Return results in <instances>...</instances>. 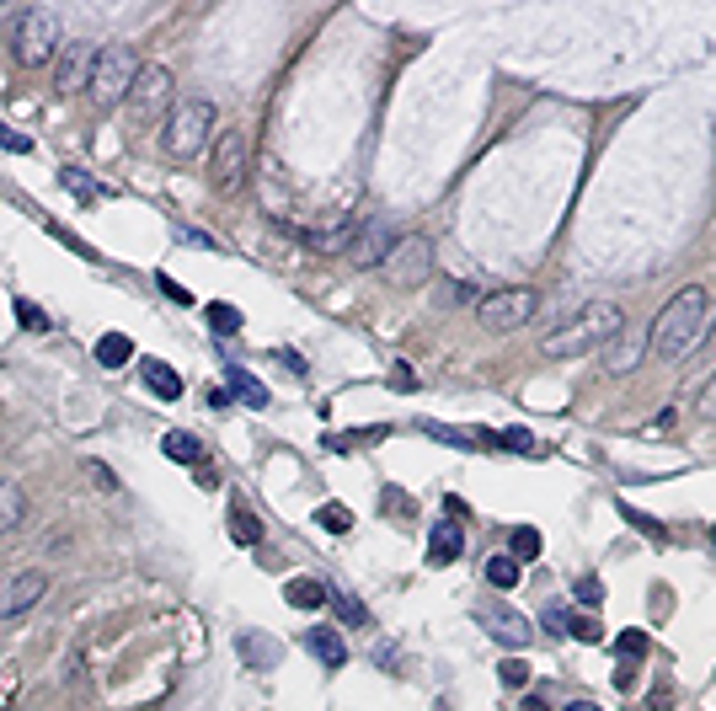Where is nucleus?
Returning <instances> with one entry per match:
<instances>
[{
  "mask_svg": "<svg viewBox=\"0 0 716 711\" xmlns=\"http://www.w3.org/2000/svg\"><path fill=\"white\" fill-rule=\"evenodd\" d=\"M567 637H578V642H599L604 631H599L594 615H572V621H567Z\"/></svg>",
  "mask_w": 716,
  "mask_h": 711,
  "instance_id": "34",
  "label": "nucleus"
},
{
  "mask_svg": "<svg viewBox=\"0 0 716 711\" xmlns=\"http://www.w3.org/2000/svg\"><path fill=\"white\" fill-rule=\"evenodd\" d=\"M161 455L177 460V466H198V460H204V444H198L193 434H182V428H171V434L161 439Z\"/></svg>",
  "mask_w": 716,
  "mask_h": 711,
  "instance_id": "19",
  "label": "nucleus"
},
{
  "mask_svg": "<svg viewBox=\"0 0 716 711\" xmlns=\"http://www.w3.org/2000/svg\"><path fill=\"white\" fill-rule=\"evenodd\" d=\"M284 599L294 610H321V605H332V589H326L321 578H289L284 583Z\"/></svg>",
  "mask_w": 716,
  "mask_h": 711,
  "instance_id": "18",
  "label": "nucleus"
},
{
  "mask_svg": "<svg viewBox=\"0 0 716 711\" xmlns=\"http://www.w3.org/2000/svg\"><path fill=\"white\" fill-rule=\"evenodd\" d=\"M519 573H524V567L513 562V556H492V562H487V583H492V589H513Z\"/></svg>",
  "mask_w": 716,
  "mask_h": 711,
  "instance_id": "29",
  "label": "nucleus"
},
{
  "mask_svg": "<svg viewBox=\"0 0 716 711\" xmlns=\"http://www.w3.org/2000/svg\"><path fill=\"white\" fill-rule=\"evenodd\" d=\"M497 679H503V685H524V679H529V663H524V658H503V663H497Z\"/></svg>",
  "mask_w": 716,
  "mask_h": 711,
  "instance_id": "37",
  "label": "nucleus"
},
{
  "mask_svg": "<svg viewBox=\"0 0 716 711\" xmlns=\"http://www.w3.org/2000/svg\"><path fill=\"white\" fill-rule=\"evenodd\" d=\"M316 524H321V530H332V535H348L353 530V514H348V503H321L316 508Z\"/></svg>",
  "mask_w": 716,
  "mask_h": 711,
  "instance_id": "28",
  "label": "nucleus"
},
{
  "mask_svg": "<svg viewBox=\"0 0 716 711\" xmlns=\"http://www.w3.org/2000/svg\"><path fill=\"white\" fill-rule=\"evenodd\" d=\"M497 444H503V450H513V455H535V434H529V428H503V434H497Z\"/></svg>",
  "mask_w": 716,
  "mask_h": 711,
  "instance_id": "32",
  "label": "nucleus"
},
{
  "mask_svg": "<svg viewBox=\"0 0 716 711\" xmlns=\"http://www.w3.org/2000/svg\"><path fill=\"white\" fill-rule=\"evenodd\" d=\"M59 182H65V188H70L75 198H81V204H91V198H102V188H97V182H91V177L81 172V166H59Z\"/></svg>",
  "mask_w": 716,
  "mask_h": 711,
  "instance_id": "26",
  "label": "nucleus"
},
{
  "mask_svg": "<svg viewBox=\"0 0 716 711\" xmlns=\"http://www.w3.org/2000/svg\"><path fill=\"white\" fill-rule=\"evenodd\" d=\"M647 647H652V642H647V631H642V626H626V631L615 637V653L626 658V663H642V658H647Z\"/></svg>",
  "mask_w": 716,
  "mask_h": 711,
  "instance_id": "25",
  "label": "nucleus"
},
{
  "mask_svg": "<svg viewBox=\"0 0 716 711\" xmlns=\"http://www.w3.org/2000/svg\"><path fill=\"white\" fill-rule=\"evenodd\" d=\"M139 380H145V391L155 401H177L182 396V375L166 359H145V364H139Z\"/></svg>",
  "mask_w": 716,
  "mask_h": 711,
  "instance_id": "16",
  "label": "nucleus"
},
{
  "mask_svg": "<svg viewBox=\"0 0 716 711\" xmlns=\"http://www.w3.org/2000/svg\"><path fill=\"white\" fill-rule=\"evenodd\" d=\"M620 332H626V311H620L615 300H588L572 321L546 332L540 353H546V359H578V353H594L604 343H615Z\"/></svg>",
  "mask_w": 716,
  "mask_h": 711,
  "instance_id": "2",
  "label": "nucleus"
},
{
  "mask_svg": "<svg viewBox=\"0 0 716 711\" xmlns=\"http://www.w3.org/2000/svg\"><path fill=\"white\" fill-rule=\"evenodd\" d=\"M695 412L706 417V423H716V369H711V380L695 391Z\"/></svg>",
  "mask_w": 716,
  "mask_h": 711,
  "instance_id": "33",
  "label": "nucleus"
},
{
  "mask_svg": "<svg viewBox=\"0 0 716 711\" xmlns=\"http://www.w3.org/2000/svg\"><path fill=\"white\" fill-rule=\"evenodd\" d=\"M385 508H391V514L401 508V519H407V514H412V498H407V492H401V498H396V487H385Z\"/></svg>",
  "mask_w": 716,
  "mask_h": 711,
  "instance_id": "42",
  "label": "nucleus"
},
{
  "mask_svg": "<svg viewBox=\"0 0 716 711\" xmlns=\"http://www.w3.org/2000/svg\"><path fill=\"white\" fill-rule=\"evenodd\" d=\"M631 679H636V663H620V669H615V690H631Z\"/></svg>",
  "mask_w": 716,
  "mask_h": 711,
  "instance_id": "44",
  "label": "nucleus"
},
{
  "mask_svg": "<svg viewBox=\"0 0 716 711\" xmlns=\"http://www.w3.org/2000/svg\"><path fill=\"white\" fill-rule=\"evenodd\" d=\"M236 647H241V658L252 663V669H278V658H284V647H278L268 631H246Z\"/></svg>",
  "mask_w": 716,
  "mask_h": 711,
  "instance_id": "17",
  "label": "nucleus"
},
{
  "mask_svg": "<svg viewBox=\"0 0 716 711\" xmlns=\"http://www.w3.org/2000/svg\"><path fill=\"white\" fill-rule=\"evenodd\" d=\"M620 514H626V519H631V524H636V530H642V535H652V540H658V546L668 540V530H663V524H652V519L642 514V508H620Z\"/></svg>",
  "mask_w": 716,
  "mask_h": 711,
  "instance_id": "36",
  "label": "nucleus"
},
{
  "mask_svg": "<svg viewBox=\"0 0 716 711\" xmlns=\"http://www.w3.org/2000/svg\"><path fill=\"white\" fill-rule=\"evenodd\" d=\"M241 321H246V316L236 311V305H225V300H214V305H209V327L220 332V337H236V332H241Z\"/></svg>",
  "mask_w": 716,
  "mask_h": 711,
  "instance_id": "27",
  "label": "nucleus"
},
{
  "mask_svg": "<svg viewBox=\"0 0 716 711\" xmlns=\"http://www.w3.org/2000/svg\"><path fill=\"white\" fill-rule=\"evenodd\" d=\"M59 49H65V33H59V11L49 6H27L17 17V33H11V54H17V65L27 70H43L54 65Z\"/></svg>",
  "mask_w": 716,
  "mask_h": 711,
  "instance_id": "5",
  "label": "nucleus"
},
{
  "mask_svg": "<svg viewBox=\"0 0 716 711\" xmlns=\"http://www.w3.org/2000/svg\"><path fill=\"white\" fill-rule=\"evenodd\" d=\"M647 706H652V711H674V690H652Z\"/></svg>",
  "mask_w": 716,
  "mask_h": 711,
  "instance_id": "43",
  "label": "nucleus"
},
{
  "mask_svg": "<svg viewBox=\"0 0 716 711\" xmlns=\"http://www.w3.org/2000/svg\"><path fill=\"white\" fill-rule=\"evenodd\" d=\"M139 54L129 49V43H102V54H97V65H91V86H86V97L102 107V113H113V107L129 102V91L139 81Z\"/></svg>",
  "mask_w": 716,
  "mask_h": 711,
  "instance_id": "4",
  "label": "nucleus"
},
{
  "mask_svg": "<svg viewBox=\"0 0 716 711\" xmlns=\"http://www.w3.org/2000/svg\"><path fill=\"white\" fill-rule=\"evenodd\" d=\"M22 514H27V492H22L17 482H0V535L17 530Z\"/></svg>",
  "mask_w": 716,
  "mask_h": 711,
  "instance_id": "23",
  "label": "nucleus"
},
{
  "mask_svg": "<svg viewBox=\"0 0 716 711\" xmlns=\"http://www.w3.org/2000/svg\"><path fill=\"white\" fill-rule=\"evenodd\" d=\"M572 594H578V605H583V610H599V605H604V583H599L594 573H583L578 583H572Z\"/></svg>",
  "mask_w": 716,
  "mask_h": 711,
  "instance_id": "31",
  "label": "nucleus"
},
{
  "mask_svg": "<svg viewBox=\"0 0 716 711\" xmlns=\"http://www.w3.org/2000/svg\"><path fill=\"white\" fill-rule=\"evenodd\" d=\"M171 97H177L171 70L166 65H145V70H139V81H134V91H129V102H123V107H129V123H134V129H155V123H166L171 107H177Z\"/></svg>",
  "mask_w": 716,
  "mask_h": 711,
  "instance_id": "6",
  "label": "nucleus"
},
{
  "mask_svg": "<svg viewBox=\"0 0 716 711\" xmlns=\"http://www.w3.org/2000/svg\"><path fill=\"white\" fill-rule=\"evenodd\" d=\"M17 321H22L27 332H49V316H43L33 300H17Z\"/></svg>",
  "mask_w": 716,
  "mask_h": 711,
  "instance_id": "35",
  "label": "nucleus"
},
{
  "mask_svg": "<svg viewBox=\"0 0 716 711\" xmlns=\"http://www.w3.org/2000/svg\"><path fill=\"white\" fill-rule=\"evenodd\" d=\"M332 610H337V621H342V626H369V610L358 605L353 594H332Z\"/></svg>",
  "mask_w": 716,
  "mask_h": 711,
  "instance_id": "30",
  "label": "nucleus"
},
{
  "mask_svg": "<svg viewBox=\"0 0 716 711\" xmlns=\"http://www.w3.org/2000/svg\"><path fill=\"white\" fill-rule=\"evenodd\" d=\"M43 594H49V573L27 567V573H17V578L6 583V594H0V615H6V621H17V615H27Z\"/></svg>",
  "mask_w": 716,
  "mask_h": 711,
  "instance_id": "13",
  "label": "nucleus"
},
{
  "mask_svg": "<svg viewBox=\"0 0 716 711\" xmlns=\"http://www.w3.org/2000/svg\"><path fill=\"white\" fill-rule=\"evenodd\" d=\"M97 54H102V43L70 38L65 49H59V59H54V86H59V91H86V86H91V65H97Z\"/></svg>",
  "mask_w": 716,
  "mask_h": 711,
  "instance_id": "11",
  "label": "nucleus"
},
{
  "mask_svg": "<svg viewBox=\"0 0 716 711\" xmlns=\"http://www.w3.org/2000/svg\"><path fill=\"white\" fill-rule=\"evenodd\" d=\"M0 150H17V156H27V150H33V139L17 134L11 123H0Z\"/></svg>",
  "mask_w": 716,
  "mask_h": 711,
  "instance_id": "39",
  "label": "nucleus"
},
{
  "mask_svg": "<svg viewBox=\"0 0 716 711\" xmlns=\"http://www.w3.org/2000/svg\"><path fill=\"white\" fill-rule=\"evenodd\" d=\"M225 524H230V540H241V546H257V540H262V519L246 503H230Z\"/></svg>",
  "mask_w": 716,
  "mask_h": 711,
  "instance_id": "20",
  "label": "nucleus"
},
{
  "mask_svg": "<svg viewBox=\"0 0 716 711\" xmlns=\"http://www.w3.org/2000/svg\"><path fill=\"white\" fill-rule=\"evenodd\" d=\"M711 321H716V305L711 295L700 284H684L674 300L658 311V321H652V332H647V348L658 353V359L668 364H679L684 353H695L700 343H706V332H711Z\"/></svg>",
  "mask_w": 716,
  "mask_h": 711,
  "instance_id": "1",
  "label": "nucleus"
},
{
  "mask_svg": "<svg viewBox=\"0 0 716 711\" xmlns=\"http://www.w3.org/2000/svg\"><path fill=\"white\" fill-rule=\"evenodd\" d=\"M567 621H572V615H567L562 605H551L546 615H540V626H546V631H551V637H567Z\"/></svg>",
  "mask_w": 716,
  "mask_h": 711,
  "instance_id": "40",
  "label": "nucleus"
},
{
  "mask_svg": "<svg viewBox=\"0 0 716 711\" xmlns=\"http://www.w3.org/2000/svg\"><path fill=\"white\" fill-rule=\"evenodd\" d=\"M214 139H220V107L204 102V97L177 102L171 107V118L161 123V150H166V161H177V166L198 161Z\"/></svg>",
  "mask_w": 716,
  "mask_h": 711,
  "instance_id": "3",
  "label": "nucleus"
},
{
  "mask_svg": "<svg viewBox=\"0 0 716 711\" xmlns=\"http://www.w3.org/2000/svg\"><path fill=\"white\" fill-rule=\"evenodd\" d=\"M652 428H658V434H674V407H663L658 417H652Z\"/></svg>",
  "mask_w": 716,
  "mask_h": 711,
  "instance_id": "45",
  "label": "nucleus"
},
{
  "mask_svg": "<svg viewBox=\"0 0 716 711\" xmlns=\"http://www.w3.org/2000/svg\"><path fill=\"white\" fill-rule=\"evenodd\" d=\"M519 711H551V706L540 701V695H524V706H519Z\"/></svg>",
  "mask_w": 716,
  "mask_h": 711,
  "instance_id": "46",
  "label": "nucleus"
},
{
  "mask_svg": "<svg viewBox=\"0 0 716 711\" xmlns=\"http://www.w3.org/2000/svg\"><path fill=\"white\" fill-rule=\"evenodd\" d=\"M401 236H396V225L385 220V214H369L364 225H358V236H353V246H348V262L353 268H380L385 257H391V246H396Z\"/></svg>",
  "mask_w": 716,
  "mask_h": 711,
  "instance_id": "10",
  "label": "nucleus"
},
{
  "mask_svg": "<svg viewBox=\"0 0 716 711\" xmlns=\"http://www.w3.org/2000/svg\"><path fill=\"white\" fill-rule=\"evenodd\" d=\"M508 540H513V562H519V567H524V562H535V556L546 551V540H540L535 524H519V530H513Z\"/></svg>",
  "mask_w": 716,
  "mask_h": 711,
  "instance_id": "24",
  "label": "nucleus"
},
{
  "mask_svg": "<svg viewBox=\"0 0 716 711\" xmlns=\"http://www.w3.org/2000/svg\"><path fill=\"white\" fill-rule=\"evenodd\" d=\"M155 284H161V295H166V300H177V305H193V289H182V284H177V278H171V273H155Z\"/></svg>",
  "mask_w": 716,
  "mask_h": 711,
  "instance_id": "38",
  "label": "nucleus"
},
{
  "mask_svg": "<svg viewBox=\"0 0 716 711\" xmlns=\"http://www.w3.org/2000/svg\"><path fill=\"white\" fill-rule=\"evenodd\" d=\"M129 359H134V343H129L123 332H102V337H97V364H102V369H123Z\"/></svg>",
  "mask_w": 716,
  "mask_h": 711,
  "instance_id": "22",
  "label": "nucleus"
},
{
  "mask_svg": "<svg viewBox=\"0 0 716 711\" xmlns=\"http://www.w3.org/2000/svg\"><path fill=\"white\" fill-rule=\"evenodd\" d=\"M476 621L487 626V637H492V642L513 647V653L535 642V621H529V615H519V610H508V605H481V610H476Z\"/></svg>",
  "mask_w": 716,
  "mask_h": 711,
  "instance_id": "12",
  "label": "nucleus"
},
{
  "mask_svg": "<svg viewBox=\"0 0 716 711\" xmlns=\"http://www.w3.org/2000/svg\"><path fill=\"white\" fill-rule=\"evenodd\" d=\"M562 711H604V706H594V701H567Z\"/></svg>",
  "mask_w": 716,
  "mask_h": 711,
  "instance_id": "47",
  "label": "nucleus"
},
{
  "mask_svg": "<svg viewBox=\"0 0 716 711\" xmlns=\"http://www.w3.org/2000/svg\"><path fill=\"white\" fill-rule=\"evenodd\" d=\"M460 551H465V530H460V524H455V519L433 524V535H428V567L460 562Z\"/></svg>",
  "mask_w": 716,
  "mask_h": 711,
  "instance_id": "15",
  "label": "nucleus"
},
{
  "mask_svg": "<svg viewBox=\"0 0 716 711\" xmlns=\"http://www.w3.org/2000/svg\"><path fill=\"white\" fill-rule=\"evenodd\" d=\"M391 391H417V375H412V364H396V369H391Z\"/></svg>",
  "mask_w": 716,
  "mask_h": 711,
  "instance_id": "41",
  "label": "nucleus"
},
{
  "mask_svg": "<svg viewBox=\"0 0 716 711\" xmlns=\"http://www.w3.org/2000/svg\"><path fill=\"white\" fill-rule=\"evenodd\" d=\"M305 653L321 658L326 669H342V663H348V642H342L337 626H310L305 631Z\"/></svg>",
  "mask_w": 716,
  "mask_h": 711,
  "instance_id": "14",
  "label": "nucleus"
},
{
  "mask_svg": "<svg viewBox=\"0 0 716 711\" xmlns=\"http://www.w3.org/2000/svg\"><path fill=\"white\" fill-rule=\"evenodd\" d=\"M230 396L246 401V407H257V412L268 407V385H262L252 369H230Z\"/></svg>",
  "mask_w": 716,
  "mask_h": 711,
  "instance_id": "21",
  "label": "nucleus"
},
{
  "mask_svg": "<svg viewBox=\"0 0 716 711\" xmlns=\"http://www.w3.org/2000/svg\"><path fill=\"white\" fill-rule=\"evenodd\" d=\"M0 17H11V6H0Z\"/></svg>",
  "mask_w": 716,
  "mask_h": 711,
  "instance_id": "48",
  "label": "nucleus"
},
{
  "mask_svg": "<svg viewBox=\"0 0 716 711\" xmlns=\"http://www.w3.org/2000/svg\"><path fill=\"white\" fill-rule=\"evenodd\" d=\"M433 241L423 236V230H412V236H401L396 246H391V257L380 262V273L391 278L396 289H423L428 278H433Z\"/></svg>",
  "mask_w": 716,
  "mask_h": 711,
  "instance_id": "8",
  "label": "nucleus"
},
{
  "mask_svg": "<svg viewBox=\"0 0 716 711\" xmlns=\"http://www.w3.org/2000/svg\"><path fill=\"white\" fill-rule=\"evenodd\" d=\"M711 546H716V530H711Z\"/></svg>",
  "mask_w": 716,
  "mask_h": 711,
  "instance_id": "49",
  "label": "nucleus"
},
{
  "mask_svg": "<svg viewBox=\"0 0 716 711\" xmlns=\"http://www.w3.org/2000/svg\"><path fill=\"white\" fill-rule=\"evenodd\" d=\"M246 166H252V139H246V129H220V139H214V161H209L214 193H236L246 182Z\"/></svg>",
  "mask_w": 716,
  "mask_h": 711,
  "instance_id": "9",
  "label": "nucleus"
},
{
  "mask_svg": "<svg viewBox=\"0 0 716 711\" xmlns=\"http://www.w3.org/2000/svg\"><path fill=\"white\" fill-rule=\"evenodd\" d=\"M535 311H540V295L535 289H492V295H481L476 300V321L487 332H519V327H529L535 321Z\"/></svg>",
  "mask_w": 716,
  "mask_h": 711,
  "instance_id": "7",
  "label": "nucleus"
}]
</instances>
